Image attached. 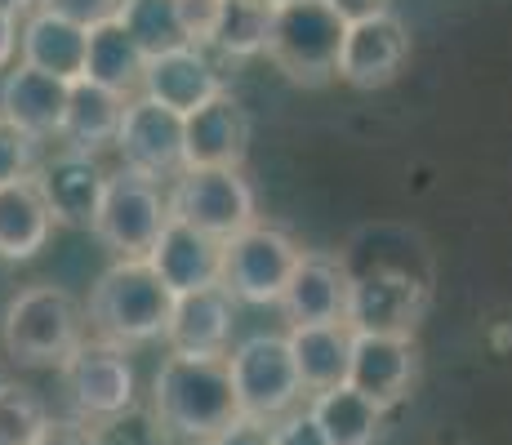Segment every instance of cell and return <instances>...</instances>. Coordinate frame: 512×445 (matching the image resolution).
I'll return each mask as SVG.
<instances>
[{
	"mask_svg": "<svg viewBox=\"0 0 512 445\" xmlns=\"http://www.w3.org/2000/svg\"><path fill=\"white\" fill-rule=\"evenodd\" d=\"M268 441L272 445H330L326 437H321V428L312 423L308 405H299V410H290L285 419H277L268 428Z\"/></svg>",
	"mask_w": 512,
	"mask_h": 445,
	"instance_id": "33",
	"label": "cell"
},
{
	"mask_svg": "<svg viewBox=\"0 0 512 445\" xmlns=\"http://www.w3.org/2000/svg\"><path fill=\"white\" fill-rule=\"evenodd\" d=\"M116 23H121L125 32L134 36V45H139L147 58L170 54V49L187 45L174 0H121V9H116Z\"/></svg>",
	"mask_w": 512,
	"mask_h": 445,
	"instance_id": "28",
	"label": "cell"
},
{
	"mask_svg": "<svg viewBox=\"0 0 512 445\" xmlns=\"http://www.w3.org/2000/svg\"><path fill=\"white\" fill-rule=\"evenodd\" d=\"M85 41H90V27L72 23V18H58L49 9L27 14L23 32H18V49H23V63L36 72H49L58 81H81L85 72Z\"/></svg>",
	"mask_w": 512,
	"mask_h": 445,
	"instance_id": "21",
	"label": "cell"
},
{
	"mask_svg": "<svg viewBox=\"0 0 512 445\" xmlns=\"http://www.w3.org/2000/svg\"><path fill=\"white\" fill-rule=\"evenodd\" d=\"M250 152V112L232 89L183 116V170H241Z\"/></svg>",
	"mask_w": 512,
	"mask_h": 445,
	"instance_id": "13",
	"label": "cell"
},
{
	"mask_svg": "<svg viewBox=\"0 0 512 445\" xmlns=\"http://www.w3.org/2000/svg\"><path fill=\"white\" fill-rule=\"evenodd\" d=\"M299 241L290 232L272 223L254 219L250 227H241L236 236L223 241V259H219V285L232 294L236 303H277L285 281H290L294 263H299Z\"/></svg>",
	"mask_w": 512,
	"mask_h": 445,
	"instance_id": "8",
	"label": "cell"
},
{
	"mask_svg": "<svg viewBox=\"0 0 512 445\" xmlns=\"http://www.w3.org/2000/svg\"><path fill=\"white\" fill-rule=\"evenodd\" d=\"M268 32H272L268 0H223V14L210 36V49L223 58H254L268 49Z\"/></svg>",
	"mask_w": 512,
	"mask_h": 445,
	"instance_id": "27",
	"label": "cell"
},
{
	"mask_svg": "<svg viewBox=\"0 0 512 445\" xmlns=\"http://www.w3.org/2000/svg\"><path fill=\"white\" fill-rule=\"evenodd\" d=\"M112 143L121 152L125 170H139L147 178H156V183L183 170V116L143 94H134L125 103Z\"/></svg>",
	"mask_w": 512,
	"mask_h": 445,
	"instance_id": "12",
	"label": "cell"
},
{
	"mask_svg": "<svg viewBox=\"0 0 512 445\" xmlns=\"http://www.w3.org/2000/svg\"><path fill=\"white\" fill-rule=\"evenodd\" d=\"M165 223H170V205H165V192L156 178L125 170V165L116 174H107L90 232L116 259H147V250L156 245Z\"/></svg>",
	"mask_w": 512,
	"mask_h": 445,
	"instance_id": "6",
	"label": "cell"
},
{
	"mask_svg": "<svg viewBox=\"0 0 512 445\" xmlns=\"http://www.w3.org/2000/svg\"><path fill=\"white\" fill-rule=\"evenodd\" d=\"M326 5L343 18V23H352V18H366V14H379V9H388V0H326Z\"/></svg>",
	"mask_w": 512,
	"mask_h": 445,
	"instance_id": "37",
	"label": "cell"
},
{
	"mask_svg": "<svg viewBox=\"0 0 512 445\" xmlns=\"http://www.w3.org/2000/svg\"><path fill=\"white\" fill-rule=\"evenodd\" d=\"M343 27L348 23L326 0H285V5H272V32L263 54L277 63L290 85L321 89L334 81V67H339Z\"/></svg>",
	"mask_w": 512,
	"mask_h": 445,
	"instance_id": "4",
	"label": "cell"
},
{
	"mask_svg": "<svg viewBox=\"0 0 512 445\" xmlns=\"http://www.w3.org/2000/svg\"><path fill=\"white\" fill-rule=\"evenodd\" d=\"M32 5H36V0H0V14H9V18H27V14H32Z\"/></svg>",
	"mask_w": 512,
	"mask_h": 445,
	"instance_id": "39",
	"label": "cell"
},
{
	"mask_svg": "<svg viewBox=\"0 0 512 445\" xmlns=\"http://www.w3.org/2000/svg\"><path fill=\"white\" fill-rule=\"evenodd\" d=\"M423 312H428V285L406 267L348 272L343 325L352 334H401V339H415Z\"/></svg>",
	"mask_w": 512,
	"mask_h": 445,
	"instance_id": "9",
	"label": "cell"
},
{
	"mask_svg": "<svg viewBox=\"0 0 512 445\" xmlns=\"http://www.w3.org/2000/svg\"><path fill=\"white\" fill-rule=\"evenodd\" d=\"M219 259H223V241H214V236L196 232L192 223H179V219L165 223L156 245L147 250L152 272L161 276L174 294L219 285Z\"/></svg>",
	"mask_w": 512,
	"mask_h": 445,
	"instance_id": "19",
	"label": "cell"
},
{
	"mask_svg": "<svg viewBox=\"0 0 512 445\" xmlns=\"http://www.w3.org/2000/svg\"><path fill=\"white\" fill-rule=\"evenodd\" d=\"M63 374V392L67 405H72V419L85 423V428H98V423L116 419V414L134 410L139 401V383H134V365L125 348L103 339H81L67 361L58 365Z\"/></svg>",
	"mask_w": 512,
	"mask_h": 445,
	"instance_id": "7",
	"label": "cell"
},
{
	"mask_svg": "<svg viewBox=\"0 0 512 445\" xmlns=\"http://www.w3.org/2000/svg\"><path fill=\"white\" fill-rule=\"evenodd\" d=\"M419 374V348L415 339L401 334H352L348 352V388L370 397L379 410H392L410 397Z\"/></svg>",
	"mask_w": 512,
	"mask_h": 445,
	"instance_id": "14",
	"label": "cell"
},
{
	"mask_svg": "<svg viewBox=\"0 0 512 445\" xmlns=\"http://www.w3.org/2000/svg\"><path fill=\"white\" fill-rule=\"evenodd\" d=\"M410 63V32L392 9L379 14L352 18L343 27V45H339V76L352 89H383L401 76V67Z\"/></svg>",
	"mask_w": 512,
	"mask_h": 445,
	"instance_id": "11",
	"label": "cell"
},
{
	"mask_svg": "<svg viewBox=\"0 0 512 445\" xmlns=\"http://www.w3.org/2000/svg\"><path fill=\"white\" fill-rule=\"evenodd\" d=\"M201 445H272L268 441V428L263 423H250V419H232L223 432H214L210 441H201Z\"/></svg>",
	"mask_w": 512,
	"mask_h": 445,
	"instance_id": "36",
	"label": "cell"
},
{
	"mask_svg": "<svg viewBox=\"0 0 512 445\" xmlns=\"http://www.w3.org/2000/svg\"><path fill=\"white\" fill-rule=\"evenodd\" d=\"M41 9L58 18H72V23L81 27H94V23H107V18H116V9H121V0H36Z\"/></svg>",
	"mask_w": 512,
	"mask_h": 445,
	"instance_id": "34",
	"label": "cell"
},
{
	"mask_svg": "<svg viewBox=\"0 0 512 445\" xmlns=\"http://www.w3.org/2000/svg\"><path fill=\"white\" fill-rule=\"evenodd\" d=\"M32 445H94V428L76 419H49Z\"/></svg>",
	"mask_w": 512,
	"mask_h": 445,
	"instance_id": "35",
	"label": "cell"
},
{
	"mask_svg": "<svg viewBox=\"0 0 512 445\" xmlns=\"http://www.w3.org/2000/svg\"><path fill=\"white\" fill-rule=\"evenodd\" d=\"M49 232H54V219H49L32 174L0 187V259L5 263L36 259L45 250Z\"/></svg>",
	"mask_w": 512,
	"mask_h": 445,
	"instance_id": "24",
	"label": "cell"
},
{
	"mask_svg": "<svg viewBox=\"0 0 512 445\" xmlns=\"http://www.w3.org/2000/svg\"><path fill=\"white\" fill-rule=\"evenodd\" d=\"M36 161H41V138H32L27 130H18V125L0 121V187L27 178L36 170Z\"/></svg>",
	"mask_w": 512,
	"mask_h": 445,
	"instance_id": "31",
	"label": "cell"
},
{
	"mask_svg": "<svg viewBox=\"0 0 512 445\" xmlns=\"http://www.w3.org/2000/svg\"><path fill=\"white\" fill-rule=\"evenodd\" d=\"M143 67H147V54L134 45V36L125 32L116 18L90 27L81 81H94V85L112 89V94H121V98H134L143 89Z\"/></svg>",
	"mask_w": 512,
	"mask_h": 445,
	"instance_id": "23",
	"label": "cell"
},
{
	"mask_svg": "<svg viewBox=\"0 0 512 445\" xmlns=\"http://www.w3.org/2000/svg\"><path fill=\"white\" fill-rule=\"evenodd\" d=\"M277 303H281V312L290 325L343 321V303H348V263L334 259V254L303 250Z\"/></svg>",
	"mask_w": 512,
	"mask_h": 445,
	"instance_id": "18",
	"label": "cell"
},
{
	"mask_svg": "<svg viewBox=\"0 0 512 445\" xmlns=\"http://www.w3.org/2000/svg\"><path fill=\"white\" fill-rule=\"evenodd\" d=\"M45 423H49V410L32 388H23L14 379L0 388V445H32Z\"/></svg>",
	"mask_w": 512,
	"mask_h": 445,
	"instance_id": "29",
	"label": "cell"
},
{
	"mask_svg": "<svg viewBox=\"0 0 512 445\" xmlns=\"http://www.w3.org/2000/svg\"><path fill=\"white\" fill-rule=\"evenodd\" d=\"M290 343V356H294V370H299V383L303 392H326V388H339L348 379V352H352V330L343 321H330V325H290L285 334Z\"/></svg>",
	"mask_w": 512,
	"mask_h": 445,
	"instance_id": "22",
	"label": "cell"
},
{
	"mask_svg": "<svg viewBox=\"0 0 512 445\" xmlns=\"http://www.w3.org/2000/svg\"><path fill=\"white\" fill-rule=\"evenodd\" d=\"M308 414L330 445H374L383 432V414L388 410H379V405L370 397H361L357 388L339 383V388L312 392Z\"/></svg>",
	"mask_w": 512,
	"mask_h": 445,
	"instance_id": "25",
	"label": "cell"
},
{
	"mask_svg": "<svg viewBox=\"0 0 512 445\" xmlns=\"http://www.w3.org/2000/svg\"><path fill=\"white\" fill-rule=\"evenodd\" d=\"M223 361H228V374H232L236 414L250 423L272 428L290 410H299L303 397H308L299 383V370H294L285 334H250Z\"/></svg>",
	"mask_w": 512,
	"mask_h": 445,
	"instance_id": "5",
	"label": "cell"
},
{
	"mask_svg": "<svg viewBox=\"0 0 512 445\" xmlns=\"http://www.w3.org/2000/svg\"><path fill=\"white\" fill-rule=\"evenodd\" d=\"M94 445H179L170 437V432L161 428V423L152 419V410H125L116 414V419L98 423L94 428Z\"/></svg>",
	"mask_w": 512,
	"mask_h": 445,
	"instance_id": "30",
	"label": "cell"
},
{
	"mask_svg": "<svg viewBox=\"0 0 512 445\" xmlns=\"http://www.w3.org/2000/svg\"><path fill=\"white\" fill-rule=\"evenodd\" d=\"M67 89L72 81H58L49 72L18 63L5 67V81H0V121L18 125L32 138H49L63 130V112H67Z\"/></svg>",
	"mask_w": 512,
	"mask_h": 445,
	"instance_id": "20",
	"label": "cell"
},
{
	"mask_svg": "<svg viewBox=\"0 0 512 445\" xmlns=\"http://www.w3.org/2000/svg\"><path fill=\"white\" fill-rule=\"evenodd\" d=\"M232 325H236V299L223 285H205V290L174 294L170 321H165V343H170V352H187V356H228Z\"/></svg>",
	"mask_w": 512,
	"mask_h": 445,
	"instance_id": "17",
	"label": "cell"
},
{
	"mask_svg": "<svg viewBox=\"0 0 512 445\" xmlns=\"http://www.w3.org/2000/svg\"><path fill=\"white\" fill-rule=\"evenodd\" d=\"M152 419L174 441L201 445L223 432L236 414L232 374L223 356H187L170 352L152 379Z\"/></svg>",
	"mask_w": 512,
	"mask_h": 445,
	"instance_id": "1",
	"label": "cell"
},
{
	"mask_svg": "<svg viewBox=\"0 0 512 445\" xmlns=\"http://www.w3.org/2000/svg\"><path fill=\"white\" fill-rule=\"evenodd\" d=\"M130 98L112 94V89L94 85V81H72L67 89V112H63V134L67 147L76 152H98L103 143L116 138V125H121V112Z\"/></svg>",
	"mask_w": 512,
	"mask_h": 445,
	"instance_id": "26",
	"label": "cell"
},
{
	"mask_svg": "<svg viewBox=\"0 0 512 445\" xmlns=\"http://www.w3.org/2000/svg\"><path fill=\"white\" fill-rule=\"evenodd\" d=\"M174 9H179V23H183L187 45L210 49V36H214L219 14H223V0H174Z\"/></svg>",
	"mask_w": 512,
	"mask_h": 445,
	"instance_id": "32",
	"label": "cell"
},
{
	"mask_svg": "<svg viewBox=\"0 0 512 445\" xmlns=\"http://www.w3.org/2000/svg\"><path fill=\"white\" fill-rule=\"evenodd\" d=\"M174 308V290L152 272L147 259H116L90 290L94 339L116 348H143L165 339V321Z\"/></svg>",
	"mask_w": 512,
	"mask_h": 445,
	"instance_id": "2",
	"label": "cell"
},
{
	"mask_svg": "<svg viewBox=\"0 0 512 445\" xmlns=\"http://www.w3.org/2000/svg\"><path fill=\"white\" fill-rule=\"evenodd\" d=\"M268 5H285V0H268Z\"/></svg>",
	"mask_w": 512,
	"mask_h": 445,
	"instance_id": "41",
	"label": "cell"
},
{
	"mask_svg": "<svg viewBox=\"0 0 512 445\" xmlns=\"http://www.w3.org/2000/svg\"><path fill=\"white\" fill-rule=\"evenodd\" d=\"M81 339V303L63 285H27L0 312V343L18 365H63Z\"/></svg>",
	"mask_w": 512,
	"mask_h": 445,
	"instance_id": "3",
	"label": "cell"
},
{
	"mask_svg": "<svg viewBox=\"0 0 512 445\" xmlns=\"http://www.w3.org/2000/svg\"><path fill=\"white\" fill-rule=\"evenodd\" d=\"M5 383H9V365L0 361V388H5Z\"/></svg>",
	"mask_w": 512,
	"mask_h": 445,
	"instance_id": "40",
	"label": "cell"
},
{
	"mask_svg": "<svg viewBox=\"0 0 512 445\" xmlns=\"http://www.w3.org/2000/svg\"><path fill=\"white\" fill-rule=\"evenodd\" d=\"M32 183L41 192L49 219L54 227H90L98 196H103L107 170L98 165L94 152H76V147H63L49 161H36Z\"/></svg>",
	"mask_w": 512,
	"mask_h": 445,
	"instance_id": "15",
	"label": "cell"
},
{
	"mask_svg": "<svg viewBox=\"0 0 512 445\" xmlns=\"http://www.w3.org/2000/svg\"><path fill=\"white\" fill-rule=\"evenodd\" d=\"M165 205H170V219L192 223L214 241H228L259 219L254 187L241 170H179Z\"/></svg>",
	"mask_w": 512,
	"mask_h": 445,
	"instance_id": "10",
	"label": "cell"
},
{
	"mask_svg": "<svg viewBox=\"0 0 512 445\" xmlns=\"http://www.w3.org/2000/svg\"><path fill=\"white\" fill-rule=\"evenodd\" d=\"M223 89H228V81H223L219 63H214L201 45H179V49H170V54L147 58L139 94L187 116V112H196V107H205L210 98H219Z\"/></svg>",
	"mask_w": 512,
	"mask_h": 445,
	"instance_id": "16",
	"label": "cell"
},
{
	"mask_svg": "<svg viewBox=\"0 0 512 445\" xmlns=\"http://www.w3.org/2000/svg\"><path fill=\"white\" fill-rule=\"evenodd\" d=\"M14 54H18V18L0 14V72L14 63Z\"/></svg>",
	"mask_w": 512,
	"mask_h": 445,
	"instance_id": "38",
	"label": "cell"
}]
</instances>
